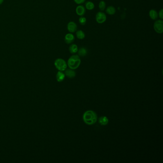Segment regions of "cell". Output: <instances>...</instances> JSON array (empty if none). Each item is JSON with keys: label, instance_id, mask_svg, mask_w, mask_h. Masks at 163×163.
Here are the masks:
<instances>
[{"label": "cell", "instance_id": "6da1fadb", "mask_svg": "<svg viewBox=\"0 0 163 163\" xmlns=\"http://www.w3.org/2000/svg\"><path fill=\"white\" fill-rule=\"evenodd\" d=\"M83 119L85 123L88 125H92L97 122L98 117L96 112L89 110L84 112Z\"/></svg>", "mask_w": 163, "mask_h": 163}, {"label": "cell", "instance_id": "7a4b0ae2", "mask_svg": "<svg viewBox=\"0 0 163 163\" xmlns=\"http://www.w3.org/2000/svg\"><path fill=\"white\" fill-rule=\"evenodd\" d=\"M81 63V60L79 56L74 55L70 56L68 61V65L69 68L72 69H78Z\"/></svg>", "mask_w": 163, "mask_h": 163}, {"label": "cell", "instance_id": "3957f363", "mask_svg": "<svg viewBox=\"0 0 163 163\" xmlns=\"http://www.w3.org/2000/svg\"><path fill=\"white\" fill-rule=\"evenodd\" d=\"M54 65L56 69H57L59 71H65L67 68L66 62L63 59L60 58L56 59L54 62Z\"/></svg>", "mask_w": 163, "mask_h": 163}, {"label": "cell", "instance_id": "277c9868", "mask_svg": "<svg viewBox=\"0 0 163 163\" xmlns=\"http://www.w3.org/2000/svg\"><path fill=\"white\" fill-rule=\"evenodd\" d=\"M154 30L156 33H162L163 32V21L162 19H159L156 21L154 25Z\"/></svg>", "mask_w": 163, "mask_h": 163}, {"label": "cell", "instance_id": "5b68a950", "mask_svg": "<svg viewBox=\"0 0 163 163\" xmlns=\"http://www.w3.org/2000/svg\"><path fill=\"white\" fill-rule=\"evenodd\" d=\"M107 19V16L105 13L102 12H99L96 15V20L99 23H104Z\"/></svg>", "mask_w": 163, "mask_h": 163}, {"label": "cell", "instance_id": "8992f818", "mask_svg": "<svg viewBox=\"0 0 163 163\" xmlns=\"http://www.w3.org/2000/svg\"><path fill=\"white\" fill-rule=\"evenodd\" d=\"M67 29L70 33H74L77 29V25L74 22H70L68 23Z\"/></svg>", "mask_w": 163, "mask_h": 163}, {"label": "cell", "instance_id": "52a82bcc", "mask_svg": "<svg viewBox=\"0 0 163 163\" xmlns=\"http://www.w3.org/2000/svg\"><path fill=\"white\" fill-rule=\"evenodd\" d=\"M75 36L71 33H67L65 36V42L67 44H70L74 42Z\"/></svg>", "mask_w": 163, "mask_h": 163}, {"label": "cell", "instance_id": "ba28073f", "mask_svg": "<svg viewBox=\"0 0 163 163\" xmlns=\"http://www.w3.org/2000/svg\"><path fill=\"white\" fill-rule=\"evenodd\" d=\"M76 12L78 15L82 16L85 13L86 10L83 5H79L76 7Z\"/></svg>", "mask_w": 163, "mask_h": 163}, {"label": "cell", "instance_id": "9c48e42d", "mask_svg": "<svg viewBox=\"0 0 163 163\" xmlns=\"http://www.w3.org/2000/svg\"><path fill=\"white\" fill-rule=\"evenodd\" d=\"M65 71V75L69 78H73L76 76V72L74 71L73 69H68Z\"/></svg>", "mask_w": 163, "mask_h": 163}, {"label": "cell", "instance_id": "30bf717a", "mask_svg": "<svg viewBox=\"0 0 163 163\" xmlns=\"http://www.w3.org/2000/svg\"><path fill=\"white\" fill-rule=\"evenodd\" d=\"M98 122L100 125L105 126L109 123V119L106 116H101L99 118Z\"/></svg>", "mask_w": 163, "mask_h": 163}, {"label": "cell", "instance_id": "8fae6325", "mask_svg": "<svg viewBox=\"0 0 163 163\" xmlns=\"http://www.w3.org/2000/svg\"><path fill=\"white\" fill-rule=\"evenodd\" d=\"M149 16L151 19H152L153 20H156L158 18V13L155 10H154V9L151 10L149 11Z\"/></svg>", "mask_w": 163, "mask_h": 163}, {"label": "cell", "instance_id": "7c38bea8", "mask_svg": "<svg viewBox=\"0 0 163 163\" xmlns=\"http://www.w3.org/2000/svg\"><path fill=\"white\" fill-rule=\"evenodd\" d=\"M65 78V75L62 72L59 71L57 73L56 75V79L57 81H63L64 80Z\"/></svg>", "mask_w": 163, "mask_h": 163}, {"label": "cell", "instance_id": "4fadbf2b", "mask_svg": "<svg viewBox=\"0 0 163 163\" xmlns=\"http://www.w3.org/2000/svg\"><path fill=\"white\" fill-rule=\"evenodd\" d=\"M78 54L79 56H85L87 55L88 51L87 49L85 47H81L78 50Z\"/></svg>", "mask_w": 163, "mask_h": 163}, {"label": "cell", "instance_id": "5bb4252c", "mask_svg": "<svg viewBox=\"0 0 163 163\" xmlns=\"http://www.w3.org/2000/svg\"><path fill=\"white\" fill-rule=\"evenodd\" d=\"M116 12V9L114 7L110 6L106 8V13L109 15H114Z\"/></svg>", "mask_w": 163, "mask_h": 163}, {"label": "cell", "instance_id": "9a60e30c", "mask_svg": "<svg viewBox=\"0 0 163 163\" xmlns=\"http://www.w3.org/2000/svg\"><path fill=\"white\" fill-rule=\"evenodd\" d=\"M78 50V47L76 44H71L69 47V51L70 53H76Z\"/></svg>", "mask_w": 163, "mask_h": 163}, {"label": "cell", "instance_id": "2e32d148", "mask_svg": "<svg viewBox=\"0 0 163 163\" xmlns=\"http://www.w3.org/2000/svg\"><path fill=\"white\" fill-rule=\"evenodd\" d=\"M76 37L80 40L83 39L85 37V35L84 32L81 30L77 31L76 33Z\"/></svg>", "mask_w": 163, "mask_h": 163}, {"label": "cell", "instance_id": "e0dca14e", "mask_svg": "<svg viewBox=\"0 0 163 163\" xmlns=\"http://www.w3.org/2000/svg\"><path fill=\"white\" fill-rule=\"evenodd\" d=\"M86 8L88 10H92L94 8V4L90 1H88L85 3Z\"/></svg>", "mask_w": 163, "mask_h": 163}, {"label": "cell", "instance_id": "ac0fdd59", "mask_svg": "<svg viewBox=\"0 0 163 163\" xmlns=\"http://www.w3.org/2000/svg\"><path fill=\"white\" fill-rule=\"evenodd\" d=\"M99 7L100 9V10L103 11L106 8V3L104 1H101L99 3Z\"/></svg>", "mask_w": 163, "mask_h": 163}, {"label": "cell", "instance_id": "d6986e66", "mask_svg": "<svg viewBox=\"0 0 163 163\" xmlns=\"http://www.w3.org/2000/svg\"><path fill=\"white\" fill-rule=\"evenodd\" d=\"M79 21V23H80V24L81 25L84 26V25L86 24V22H87V20H86V18L83 17V16H82L80 17Z\"/></svg>", "mask_w": 163, "mask_h": 163}, {"label": "cell", "instance_id": "ffe728a7", "mask_svg": "<svg viewBox=\"0 0 163 163\" xmlns=\"http://www.w3.org/2000/svg\"><path fill=\"white\" fill-rule=\"evenodd\" d=\"M158 16L159 17V18H160L161 19H163V10L162 9H161L160 11H159V12L158 13Z\"/></svg>", "mask_w": 163, "mask_h": 163}, {"label": "cell", "instance_id": "44dd1931", "mask_svg": "<svg viewBox=\"0 0 163 163\" xmlns=\"http://www.w3.org/2000/svg\"><path fill=\"white\" fill-rule=\"evenodd\" d=\"M74 1L76 3V4H81L83 3H84L86 1V0H74Z\"/></svg>", "mask_w": 163, "mask_h": 163}, {"label": "cell", "instance_id": "7402d4cb", "mask_svg": "<svg viewBox=\"0 0 163 163\" xmlns=\"http://www.w3.org/2000/svg\"><path fill=\"white\" fill-rule=\"evenodd\" d=\"M3 1H4V0H0V5L2 4V3H3Z\"/></svg>", "mask_w": 163, "mask_h": 163}]
</instances>
